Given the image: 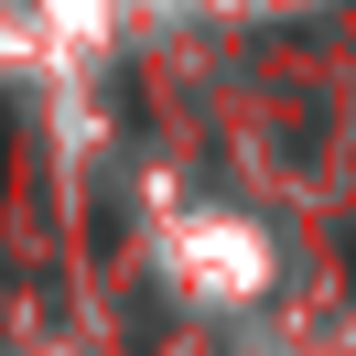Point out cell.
Wrapping results in <instances>:
<instances>
[{
  "instance_id": "obj_2",
  "label": "cell",
  "mask_w": 356,
  "mask_h": 356,
  "mask_svg": "<svg viewBox=\"0 0 356 356\" xmlns=\"http://www.w3.org/2000/svg\"><path fill=\"white\" fill-rule=\"evenodd\" d=\"M346 291H356V227H346Z\"/></svg>"
},
{
  "instance_id": "obj_1",
  "label": "cell",
  "mask_w": 356,
  "mask_h": 356,
  "mask_svg": "<svg viewBox=\"0 0 356 356\" xmlns=\"http://www.w3.org/2000/svg\"><path fill=\"white\" fill-rule=\"evenodd\" d=\"M0 195H11V108H0Z\"/></svg>"
}]
</instances>
